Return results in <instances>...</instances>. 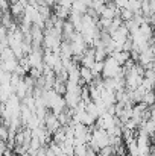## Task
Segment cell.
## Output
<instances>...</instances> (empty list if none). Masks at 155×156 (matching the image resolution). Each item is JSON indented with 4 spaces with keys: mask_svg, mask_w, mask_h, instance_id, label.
Masks as SVG:
<instances>
[{
    "mask_svg": "<svg viewBox=\"0 0 155 156\" xmlns=\"http://www.w3.org/2000/svg\"><path fill=\"white\" fill-rule=\"evenodd\" d=\"M126 8H128L129 11H132L134 15L138 14V12H142V3H140V0H129Z\"/></svg>",
    "mask_w": 155,
    "mask_h": 156,
    "instance_id": "277c9868",
    "label": "cell"
},
{
    "mask_svg": "<svg viewBox=\"0 0 155 156\" xmlns=\"http://www.w3.org/2000/svg\"><path fill=\"white\" fill-rule=\"evenodd\" d=\"M111 58H113L120 67H123V65L131 59V53L125 52V50H117V52H114L113 55H111Z\"/></svg>",
    "mask_w": 155,
    "mask_h": 156,
    "instance_id": "6da1fadb",
    "label": "cell"
},
{
    "mask_svg": "<svg viewBox=\"0 0 155 156\" xmlns=\"http://www.w3.org/2000/svg\"><path fill=\"white\" fill-rule=\"evenodd\" d=\"M114 147L113 146H105L101 149V152H99V156H114Z\"/></svg>",
    "mask_w": 155,
    "mask_h": 156,
    "instance_id": "52a82bcc",
    "label": "cell"
},
{
    "mask_svg": "<svg viewBox=\"0 0 155 156\" xmlns=\"http://www.w3.org/2000/svg\"><path fill=\"white\" fill-rule=\"evenodd\" d=\"M75 156H87V144L75 146Z\"/></svg>",
    "mask_w": 155,
    "mask_h": 156,
    "instance_id": "ba28073f",
    "label": "cell"
},
{
    "mask_svg": "<svg viewBox=\"0 0 155 156\" xmlns=\"http://www.w3.org/2000/svg\"><path fill=\"white\" fill-rule=\"evenodd\" d=\"M94 76H93V71L91 68H87V67H81V80H84L87 85H90L93 82Z\"/></svg>",
    "mask_w": 155,
    "mask_h": 156,
    "instance_id": "7a4b0ae2",
    "label": "cell"
},
{
    "mask_svg": "<svg viewBox=\"0 0 155 156\" xmlns=\"http://www.w3.org/2000/svg\"><path fill=\"white\" fill-rule=\"evenodd\" d=\"M120 18H122L123 21H129V20H132V18H134V12H132V11H129L128 8L120 9Z\"/></svg>",
    "mask_w": 155,
    "mask_h": 156,
    "instance_id": "5b68a950",
    "label": "cell"
},
{
    "mask_svg": "<svg viewBox=\"0 0 155 156\" xmlns=\"http://www.w3.org/2000/svg\"><path fill=\"white\" fill-rule=\"evenodd\" d=\"M53 91L58 94V96H65L67 94V83H64V82H55V85H53Z\"/></svg>",
    "mask_w": 155,
    "mask_h": 156,
    "instance_id": "3957f363",
    "label": "cell"
},
{
    "mask_svg": "<svg viewBox=\"0 0 155 156\" xmlns=\"http://www.w3.org/2000/svg\"><path fill=\"white\" fill-rule=\"evenodd\" d=\"M143 103H146L148 106H152L155 105V93L154 91H148L143 97Z\"/></svg>",
    "mask_w": 155,
    "mask_h": 156,
    "instance_id": "8992f818",
    "label": "cell"
}]
</instances>
